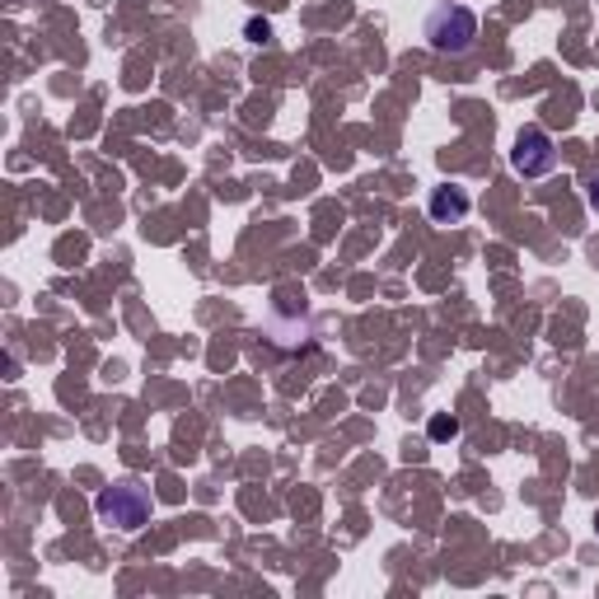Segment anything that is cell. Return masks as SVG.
<instances>
[{"mask_svg": "<svg viewBox=\"0 0 599 599\" xmlns=\"http://www.w3.org/2000/svg\"><path fill=\"white\" fill-rule=\"evenodd\" d=\"M427 435H431V441H454V435H459V417H450V412H435L431 417V422H427Z\"/></svg>", "mask_w": 599, "mask_h": 599, "instance_id": "5", "label": "cell"}, {"mask_svg": "<svg viewBox=\"0 0 599 599\" xmlns=\"http://www.w3.org/2000/svg\"><path fill=\"white\" fill-rule=\"evenodd\" d=\"M94 511H98V521H104L108 529L136 534L141 525H150V492L141 483H113V487L98 492Z\"/></svg>", "mask_w": 599, "mask_h": 599, "instance_id": "2", "label": "cell"}, {"mask_svg": "<svg viewBox=\"0 0 599 599\" xmlns=\"http://www.w3.org/2000/svg\"><path fill=\"white\" fill-rule=\"evenodd\" d=\"M427 211H431L435 225H459L473 211V197H469V188H459V183H441V188L431 192Z\"/></svg>", "mask_w": 599, "mask_h": 599, "instance_id": "4", "label": "cell"}, {"mask_svg": "<svg viewBox=\"0 0 599 599\" xmlns=\"http://www.w3.org/2000/svg\"><path fill=\"white\" fill-rule=\"evenodd\" d=\"M249 38H253V43H267V38H272V24H267V19H253V24H249Z\"/></svg>", "mask_w": 599, "mask_h": 599, "instance_id": "6", "label": "cell"}, {"mask_svg": "<svg viewBox=\"0 0 599 599\" xmlns=\"http://www.w3.org/2000/svg\"><path fill=\"white\" fill-rule=\"evenodd\" d=\"M586 202H590V211L599 216V174L590 178V183H586Z\"/></svg>", "mask_w": 599, "mask_h": 599, "instance_id": "7", "label": "cell"}, {"mask_svg": "<svg viewBox=\"0 0 599 599\" xmlns=\"http://www.w3.org/2000/svg\"><path fill=\"white\" fill-rule=\"evenodd\" d=\"M422 38L435 56H469L477 43V14L469 6H435L422 24Z\"/></svg>", "mask_w": 599, "mask_h": 599, "instance_id": "1", "label": "cell"}, {"mask_svg": "<svg viewBox=\"0 0 599 599\" xmlns=\"http://www.w3.org/2000/svg\"><path fill=\"white\" fill-rule=\"evenodd\" d=\"M595 529H599V511H595Z\"/></svg>", "mask_w": 599, "mask_h": 599, "instance_id": "8", "label": "cell"}, {"mask_svg": "<svg viewBox=\"0 0 599 599\" xmlns=\"http://www.w3.org/2000/svg\"><path fill=\"white\" fill-rule=\"evenodd\" d=\"M511 169L521 178H544L557 169V146L544 127H521L515 132V146H511Z\"/></svg>", "mask_w": 599, "mask_h": 599, "instance_id": "3", "label": "cell"}]
</instances>
